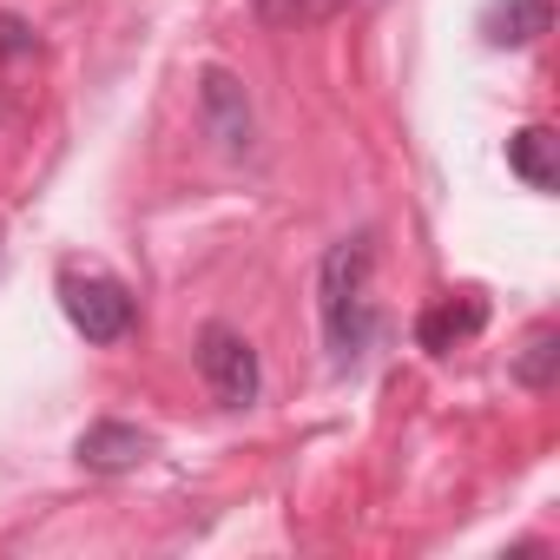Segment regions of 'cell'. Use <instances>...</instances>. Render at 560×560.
Wrapping results in <instances>:
<instances>
[{"mask_svg": "<svg viewBox=\"0 0 560 560\" xmlns=\"http://www.w3.org/2000/svg\"><path fill=\"white\" fill-rule=\"evenodd\" d=\"M370 270H376V237L370 231L337 237L324 250V264H317V317H324V350H330L337 376L363 370V357L383 337V311L370 298Z\"/></svg>", "mask_w": 560, "mask_h": 560, "instance_id": "obj_1", "label": "cell"}, {"mask_svg": "<svg viewBox=\"0 0 560 560\" xmlns=\"http://www.w3.org/2000/svg\"><path fill=\"white\" fill-rule=\"evenodd\" d=\"M60 311H67V324L86 337V343H100V350H113V343H126L132 337V324H139V304H132V291L119 284V277H106V270H60Z\"/></svg>", "mask_w": 560, "mask_h": 560, "instance_id": "obj_2", "label": "cell"}, {"mask_svg": "<svg viewBox=\"0 0 560 560\" xmlns=\"http://www.w3.org/2000/svg\"><path fill=\"white\" fill-rule=\"evenodd\" d=\"M198 376H205L218 409H250L257 389H264V363H257L250 337L231 330V324H205L198 330Z\"/></svg>", "mask_w": 560, "mask_h": 560, "instance_id": "obj_3", "label": "cell"}, {"mask_svg": "<svg viewBox=\"0 0 560 560\" xmlns=\"http://www.w3.org/2000/svg\"><path fill=\"white\" fill-rule=\"evenodd\" d=\"M198 119H205V139L224 152V159H250L257 152V106L244 93V80L231 67H205L198 73Z\"/></svg>", "mask_w": 560, "mask_h": 560, "instance_id": "obj_4", "label": "cell"}, {"mask_svg": "<svg viewBox=\"0 0 560 560\" xmlns=\"http://www.w3.org/2000/svg\"><path fill=\"white\" fill-rule=\"evenodd\" d=\"M152 435L139 429V422H93V429H80V442H73V455H80V468H93V475H132L139 462H152Z\"/></svg>", "mask_w": 560, "mask_h": 560, "instance_id": "obj_5", "label": "cell"}, {"mask_svg": "<svg viewBox=\"0 0 560 560\" xmlns=\"http://www.w3.org/2000/svg\"><path fill=\"white\" fill-rule=\"evenodd\" d=\"M481 324H488V304H481L475 291H462V298H442V304H429V311L416 317V343H422L429 357H448L455 343L481 337Z\"/></svg>", "mask_w": 560, "mask_h": 560, "instance_id": "obj_6", "label": "cell"}, {"mask_svg": "<svg viewBox=\"0 0 560 560\" xmlns=\"http://www.w3.org/2000/svg\"><path fill=\"white\" fill-rule=\"evenodd\" d=\"M547 27H553V0H488L481 8L488 47H534Z\"/></svg>", "mask_w": 560, "mask_h": 560, "instance_id": "obj_7", "label": "cell"}, {"mask_svg": "<svg viewBox=\"0 0 560 560\" xmlns=\"http://www.w3.org/2000/svg\"><path fill=\"white\" fill-rule=\"evenodd\" d=\"M508 172L527 185V191H553L560 185V159H553V132L547 126H521L508 139Z\"/></svg>", "mask_w": 560, "mask_h": 560, "instance_id": "obj_8", "label": "cell"}, {"mask_svg": "<svg viewBox=\"0 0 560 560\" xmlns=\"http://www.w3.org/2000/svg\"><path fill=\"white\" fill-rule=\"evenodd\" d=\"M553 376H560V330L540 324V330H527V343L514 350V383H521V389H553Z\"/></svg>", "mask_w": 560, "mask_h": 560, "instance_id": "obj_9", "label": "cell"}, {"mask_svg": "<svg viewBox=\"0 0 560 560\" xmlns=\"http://www.w3.org/2000/svg\"><path fill=\"white\" fill-rule=\"evenodd\" d=\"M343 8H350V0H257V21H264V27H284V34H298V27L337 21Z\"/></svg>", "mask_w": 560, "mask_h": 560, "instance_id": "obj_10", "label": "cell"}, {"mask_svg": "<svg viewBox=\"0 0 560 560\" xmlns=\"http://www.w3.org/2000/svg\"><path fill=\"white\" fill-rule=\"evenodd\" d=\"M27 54H40V34L21 14H0V60H27Z\"/></svg>", "mask_w": 560, "mask_h": 560, "instance_id": "obj_11", "label": "cell"}]
</instances>
